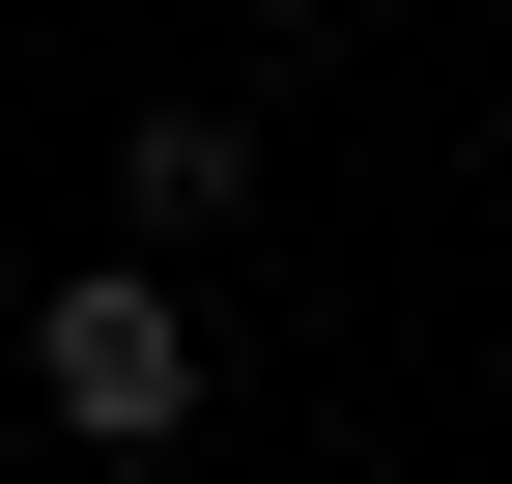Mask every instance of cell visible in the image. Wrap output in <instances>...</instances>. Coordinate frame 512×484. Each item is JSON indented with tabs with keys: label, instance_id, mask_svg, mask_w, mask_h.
I'll use <instances>...</instances> for the list:
<instances>
[{
	"label": "cell",
	"instance_id": "3957f363",
	"mask_svg": "<svg viewBox=\"0 0 512 484\" xmlns=\"http://www.w3.org/2000/svg\"><path fill=\"white\" fill-rule=\"evenodd\" d=\"M256 29H313V0H256Z\"/></svg>",
	"mask_w": 512,
	"mask_h": 484
},
{
	"label": "cell",
	"instance_id": "7a4b0ae2",
	"mask_svg": "<svg viewBox=\"0 0 512 484\" xmlns=\"http://www.w3.org/2000/svg\"><path fill=\"white\" fill-rule=\"evenodd\" d=\"M114 228H143V257H228V228H256V114L228 86H143V114H114Z\"/></svg>",
	"mask_w": 512,
	"mask_h": 484
},
{
	"label": "cell",
	"instance_id": "6da1fadb",
	"mask_svg": "<svg viewBox=\"0 0 512 484\" xmlns=\"http://www.w3.org/2000/svg\"><path fill=\"white\" fill-rule=\"evenodd\" d=\"M29 399H57L86 456H171V428H200V257L114 228L86 285H29Z\"/></svg>",
	"mask_w": 512,
	"mask_h": 484
}]
</instances>
